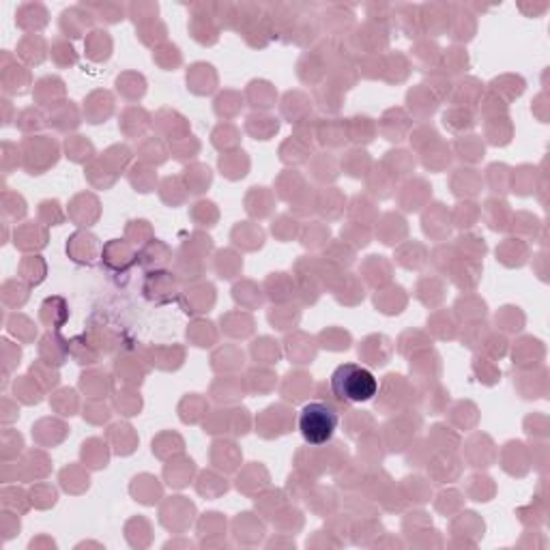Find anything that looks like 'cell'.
I'll use <instances>...</instances> for the list:
<instances>
[{
  "label": "cell",
  "mask_w": 550,
  "mask_h": 550,
  "mask_svg": "<svg viewBox=\"0 0 550 550\" xmlns=\"http://www.w3.org/2000/svg\"><path fill=\"white\" fill-rule=\"evenodd\" d=\"M329 387L342 404H361L377 395L379 381L359 363H342L331 374Z\"/></svg>",
  "instance_id": "1"
},
{
  "label": "cell",
  "mask_w": 550,
  "mask_h": 550,
  "mask_svg": "<svg viewBox=\"0 0 550 550\" xmlns=\"http://www.w3.org/2000/svg\"><path fill=\"white\" fill-rule=\"evenodd\" d=\"M338 409H333L327 402H310L299 413V430L310 447L327 445L333 439V432L338 430Z\"/></svg>",
  "instance_id": "2"
},
{
  "label": "cell",
  "mask_w": 550,
  "mask_h": 550,
  "mask_svg": "<svg viewBox=\"0 0 550 550\" xmlns=\"http://www.w3.org/2000/svg\"><path fill=\"white\" fill-rule=\"evenodd\" d=\"M144 292L155 304H168V301H172V299L179 297L177 280H174L172 273H168V271L148 273L146 284H144Z\"/></svg>",
  "instance_id": "3"
},
{
  "label": "cell",
  "mask_w": 550,
  "mask_h": 550,
  "mask_svg": "<svg viewBox=\"0 0 550 550\" xmlns=\"http://www.w3.org/2000/svg\"><path fill=\"white\" fill-rule=\"evenodd\" d=\"M102 260L106 267L114 269V271H127L134 262H136V254L129 243L125 241H118V239H112L106 247H104V254H102Z\"/></svg>",
  "instance_id": "4"
},
{
  "label": "cell",
  "mask_w": 550,
  "mask_h": 550,
  "mask_svg": "<svg viewBox=\"0 0 550 550\" xmlns=\"http://www.w3.org/2000/svg\"><path fill=\"white\" fill-rule=\"evenodd\" d=\"M292 421H294V415L286 407H271L258 419V430H260V434L265 430H273L271 437H278V434L288 432V428L292 426Z\"/></svg>",
  "instance_id": "5"
},
{
  "label": "cell",
  "mask_w": 550,
  "mask_h": 550,
  "mask_svg": "<svg viewBox=\"0 0 550 550\" xmlns=\"http://www.w3.org/2000/svg\"><path fill=\"white\" fill-rule=\"evenodd\" d=\"M67 252L71 254L73 260L80 262V265H93V260L99 252V243L93 235L76 233L67 243Z\"/></svg>",
  "instance_id": "6"
},
{
  "label": "cell",
  "mask_w": 550,
  "mask_h": 550,
  "mask_svg": "<svg viewBox=\"0 0 550 550\" xmlns=\"http://www.w3.org/2000/svg\"><path fill=\"white\" fill-rule=\"evenodd\" d=\"M187 84L194 93L198 95H207L215 88V73H213V67L211 65H205V63H198L189 69L187 73Z\"/></svg>",
  "instance_id": "7"
},
{
  "label": "cell",
  "mask_w": 550,
  "mask_h": 550,
  "mask_svg": "<svg viewBox=\"0 0 550 550\" xmlns=\"http://www.w3.org/2000/svg\"><path fill=\"white\" fill-rule=\"evenodd\" d=\"M379 336H370L361 346H359V357H363L370 366H385L389 355H391V346L389 340L383 338L381 346H377Z\"/></svg>",
  "instance_id": "8"
},
{
  "label": "cell",
  "mask_w": 550,
  "mask_h": 550,
  "mask_svg": "<svg viewBox=\"0 0 550 550\" xmlns=\"http://www.w3.org/2000/svg\"><path fill=\"white\" fill-rule=\"evenodd\" d=\"M187 314H203V312H209V308L215 304V288L211 284H200V286H194L191 290H187Z\"/></svg>",
  "instance_id": "9"
},
{
  "label": "cell",
  "mask_w": 550,
  "mask_h": 550,
  "mask_svg": "<svg viewBox=\"0 0 550 550\" xmlns=\"http://www.w3.org/2000/svg\"><path fill=\"white\" fill-rule=\"evenodd\" d=\"M69 316V310H67V304L65 299L61 297H49L43 301L41 306V320L47 324L49 329H58L61 324L67 320Z\"/></svg>",
  "instance_id": "10"
},
{
  "label": "cell",
  "mask_w": 550,
  "mask_h": 550,
  "mask_svg": "<svg viewBox=\"0 0 550 550\" xmlns=\"http://www.w3.org/2000/svg\"><path fill=\"white\" fill-rule=\"evenodd\" d=\"M529 249L518 239H508L501 247L496 249V258L508 267H520L527 262Z\"/></svg>",
  "instance_id": "11"
},
{
  "label": "cell",
  "mask_w": 550,
  "mask_h": 550,
  "mask_svg": "<svg viewBox=\"0 0 550 550\" xmlns=\"http://www.w3.org/2000/svg\"><path fill=\"white\" fill-rule=\"evenodd\" d=\"M140 262L144 265V267H148V269H153L155 267V271H159V269H164L170 260H172V254H170V249L162 243V241H153L151 245H146L144 249H142V254H140Z\"/></svg>",
  "instance_id": "12"
},
{
  "label": "cell",
  "mask_w": 550,
  "mask_h": 550,
  "mask_svg": "<svg viewBox=\"0 0 550 550\" xmlns=\"http://www.w3.org/2000/svg\"><path fill=\"white\" fill-rule=\"evenodd\" d=\"M278 118L267 116V114H254L247 118V132L252 134L256 140H269L273 134H278Z\"/></svg>",
  "instance_id": "13"
},
{
  "label": "cell",
  "mask_w": 550,
  "mask_h": 550,
  "mask_svg": "<svg viewBox=\"0 0 550 550\" xmlns=\"http://www.w3.org/2000/svg\"><path fill=\"white\" fill-rule=\"evenodd\" d=\"M510 205L503 203V200H496V198H490L488 203H486V213L492 217H488V226L492 230H508L510 228Z\"/></svg>",
  "instance_id": "14"
},
{
  "label": "cell",
  "mask_w": 550,
  "mask_h": 550,
  "mask_svg": "<svg viewBox=\"0 0 550 550\" xmlns=\"http://www.w3.org/2000/svg\"><path fill=\"white\" fill-rule=\"evenodd\" d=\"M288 381L284 383V398L286 400H292V402H299V400H304L306 393L310 391L312 387V377L304 372H294V374H288L286 377Z\"/></svg>",
  "instance_id": "15"
},
{
  "label": "cell",
  "mask_w": 550,
  "mask_h": 550,
  "mask_svg": "<svg viewBox=\"0 0 550 550\" xmlns=\"http://www.w3.org/2000/svg\"><path fill=\"white\" fill-rule=\"evenodd\" d=\"M191 473H194V462L189 458L174 460V462H170L166 466V478L170 480L168 484L170 486H177V488H183V486L189 484Z\"/></svg>",
  "instance_id": "16"
},
{
  "label": "cell",
  "mask_w": 550,
  "mask_h": 550,
  "mask_svg": "<svg viewBox=\"0 0 550 550\" xmlns=\"http://www.w3.org/2000/svg\"><path fill=\"white\" fill-rule=\"evenodd\" d=\"M391 294H387V290H381L377 294V308L383 312V314H398L402 312L407 299H404V290L402 288H389Z\"/></svg>",
  "instance_id": "17"
},
{
  "label": "cell",
  "mask_w": 550,
  "mask_h": 550,
  "mask_svg": "<svg viewBox=\"0 0 550 550\" xmlns=\"http://www.w3.org/2000/svg\"><path fill=\"white\" fill-rule=\"evenodd\" d=\"M110 49H112V41L104 31H95L86 39V52L93 61H106L110 56Z\"/></svg>",
  "instance_id": "18"
},
{
  "label": "cell",
  "mask_w": 550,
  "mask_h": 550,
  "mask_svg": "<svg viewBox=\"0 0 550 550\" xmlns=\"http://www.w3.org/2000/svg\"><path fill=\"white\" fill-rule=\"evenodd\" d=\"M185 187L191 194H203L211 185V170L207 166H191L185 172Z\"/></svg>",
  "instance_id": "19"
},
{
  "label": "cell",
  "mask_w": 550,
  "mask_h": 550,
  "mask_svg": "<svg viewBox=\"0 0 550 550\" xmlns=\"http://www.w3.org/2000/svg\"><path fill=\"white\" fill-rule=\"evenodd\" d=\"M233 239H235V243H239L241 239H245L243 245L247 249H256V247L262 245L265 235H262V230L258 226H249V223L245 221V223H239V226L233 230Z\"/></svg>",
  "instance_id": "20"
},
{
  "label": "cell",
  "mask_w": 550,
  "mask_h": 550,
  "mask_svg": "<svg viewBox=\"0 0 550 550\" xmlns=\"http://www.w3.org/2000/svg\"><path fill=\"white\" fill-rule=\"evenodd\" d=\"M510 168L503 166V164H492L488 168V185L492 187V191H498V194H505L510 191L512 187V181H510Z\"/></svg>",
  "instance_id": "21"
},
{
  "label": "cell",
  "mask_w": 550,
  "mask_h": 550,
  "mask_svg": "<svg viewBox=\"0 0 550 550\" xmlns=\"http://www.w3.org/2000/svg\"><path fill=\"white\" fill-rule=\"evenodd\" d=\"M252 355L256 361L260 363H273L280 359V348L278 342H273L271 338H260L258 342H254L252 346Z\"/></svg>",
  "instance_id": "22"
},
{
  "label": "cell",
  "mask_w": 550,
  "mask_h": 550,
  "mask_svg": "<svg viewBox=\"0 0 550 550\" xmlns=\"http://www.w3.org/2000/svg\"><path fill=\"white\" fill-rule=\"evenodd\" d=\"M241 162H247L245 153L237 151V153H226L221 159H219V168L223 170V174H226L228 179H239L245 174L247 166H241Z\"/></svg>",
  "instance_id": "23"
},
{
  "label": "cell",
  "mask_w": 550,
  "mask_h": 550,
  "mask_svg": "<svg viewBox=\"0 0 550 550\" xmlns=\"http://www.w3.org/2000/svg\"><path fill=\"white\" fill-rule=\"evenodd\" d=\"M443 123H445V127H449L452 132L471 129V127H473V114H471L469 110L454 108V110L445 112V116H443Z\"/></svg>",
  "instance_id": "24"
},
{
  "label": "cell",
  "mask_w": 550,
  "mask_h": 550,
  "mask_svg": "<svg viewBox=\"0 0 550 550\" xmlns=\"http://www.w3.org/2000/svg\"><path fill=\"white\" fill-rule=\"evenodd\" d=\"M243 269V260L233 254V252H221L219 258H217V273H219V278L223 280H230L235 278V275Z\"/></svg>",
  "instance_id": "25"
},
{
  "label": "cell",
  "mask_w": 550,
  "mask_h": 550,
  "mask_svg": "<svg viewBox=\"0 0 550 550\" xmlns=\"http://www.w3.org/2000/svg\"><path fill=\"white\" fill-rule=\"evenodd\" d=\"M187 338H191L196 342V346H211L215 342V331H213V324L211 322H205V320H196L191 324V329L187 331Z\"/></svg>",
  "instance_id": "26"
},
{
  "label": "cell",
  "mask_w": 550,
  "mask_h": 550,
  "mask_svg": "<svg viewBox=\"0 0 550 550\" xmlns=\"http://www.w3.org/2000/svg\"><path fill=\"white\" fill-rule=\"evenodd\" d=\"M213 447L217 449V452H221V456H219V454H213V462H215V464L226 462V464H223V471H233V469H237L239 452H237V445H235V443H223V441H219V443H215Z\"/></svg>",
  "instance_id": "27"
},
{
  "label": "cell",
  "mask_w": 550,
  "mask_h": 550,
  "mask_svg": "<svg viewBox=\"0 0 550 550\" xmlns=\"http://www.w3.org/2000/svg\"><path fill=\"white\" fill-rule=\"evenodd\" d=\"M110 441H112L114 445H123L120 454H132V452H134L136 439H134L132 426H127V423H120V426H114V428L110 430Z\"/></svg>",
  "instance_id": "28"
},
{
  "label": "cell",
  "mask_w": 550,
  "mask_h": 550,
  "mask_svg": "<svg viewBox=\"0 0 550 550\" xmlns=\"http://www.w3.org/2000/svg\"><path fill=\"white\" fill-rule=\"evenodd\" d=\"M129 179L138 191L146 194V191H151L155 185V172L146 166H136V170H132V174H129Z\"/></svg>",
  "instance_id": "29"
},
{
  "label": "cell",
  "mask_w": 550,
  "mask_h": 550,
  "mask_svg": "<svg viewBox=\"0 0 550 550\" xmlns=\"http://www.w3.org/2000/svg\"><path fill=\"white\" fill-rule=\"evenodd\" d=\"M67 153L73 162H84V157L93 155V144L82 136H73L67 140Z\"/></svg>",
  "instance_id": "30"
},
{
  "label": "cell",
  "mask_w": 550,
  "mask_h": 550,
  "mask_svg": "<svg viewBox=\"0 0 550 550\" xmlns=\"http://www.w3.org/2000/svg\"><path fill=\"white\" fill-rule=\"evenodd\" d=\"M322 340V346L329 348V351H346L348 344H351V336L342 329H329V331H322L320 336Z\"/></svg>",
  "instance_id": "31"
},
{
  "label": "cell",
  "mask_w": 550,
  "mask_h": 550,
  "mask_svg": "<svg viewBox=\"0 0 550 550\" xmlns=\"http://www.w3.org/2000/svg\"><path fill=\"white\" fill-rule=\"evenodd\" d=\"M93 447H95V445H93V439H91L88 443H84V449H82L84 460H86L91 466H95V469L106 466V462H108V449H106V445L102 443V445H99V449H93Z\"/></svg>",
  "instance_id": "32"
},
{
  "label": "cell",
  "mask_w": 550,
  "mask_h": 550,
  "mask_svg": "<svg viewBox=\"0 0 550 550\" xmlns=\"http://www.w3.org/2000/svg\"><path fill=\"white\" fill-rule=\"evenodd\" d=\"M344 168L348 170V174H351V177H363V170H368L370 168V159H368V153H363V151H353V153H348L346 155V164H344Z\"/></svg>",
  "instance_id": "33"
},
{
  "label": "cell",
  "mask_w": 550,
  "mask_h": 550,
  "mask_svg": "<svg viewBox=\"0 0 550 550\" xmlns=\"http://www.w3.org/2000/svg\"><path fill=\"white\" fill-rule=\"evenodd\" d=\"M458 151L462 153L460 155L462 159L478 162L480 157H484V144L475 136H471V138H464V142H458Z\"/></svg>",
  "instance_id": "34"
},
{
  "label": "cell",
  "mask_w": 550,
  "mask_h": 550,
  "mask_svg": "<svg viewBox=\"0 0 550 550\" xmlns=\"http://www.w3.org/2000/svg\"><path fill=\"white\" fill-rule=\"evenodd\" d=\"M445 65L449 71H462L469 67V56L464 49H458V47H452L449 52L445 54Z\"/></svg>",
  "instance_id": "35"
},
{
  "label": "cell",
  "mask_w": 550,
  "mask_h": 550,
  "mask_svg": "<svg viewBox=\"0 0 550 550\" xmlns=\"http://www.w3.org/2000/svg\"><path fill=\"white\" fill-rule=\"evenodd\" d=\"M256 86H258V95L256 97H249L252 99V106H256V102H260L258 106L260 108H269V106H273V102H275V93H273V88H271V84L269 82H254Z\"/></svg>",
  "instance_id": "36"
},
{
  "label": "cell",
  "mask_w": 550,
  "mask_h": 550,
  "mask_svg": "<svg viewBox=\"0 0 550 550\" xmlns=\"http://www.w3.org/2000/svg\"><path fill=\"white\" fill-rule=\"evenodd\" d=\"M516 314H520L518 308H503L501 312L496 314V322L501 324L503 329H508V331H518L520 324H516V318H514Z\"/></svg>",
  "instance_id": "37"
}]
</instances>
